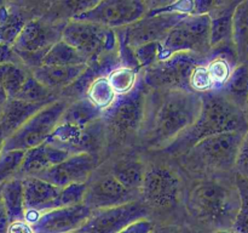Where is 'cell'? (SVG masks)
Here are the masks:
<instances>
[{
  "label": "cell",
  "instance_id": "obj_6",
  "mask_svg": "<svg viewBox=\"0 0 248 233\" xmlns=\"http://www.w3.org/2000/svg\"><path fill=\"white\" fill-rule=\"evenodd\" d=\"M199 65H203L202 55L194 52L173 53L148 67L143 83L155 89L190 90L189 79L194 68Z\"/></svg>",
  "mask_w": 248,
  "mask_h": 233
},
{
  "label": "cell",
  "instance_id": "obj_39",
  "mask_svg": "<svg viewBox=\"0 0 248 233\" xmlns=\"http://www.w3.org/2000/svg\"><path fill=\"white\" fill-rule=\"evenodd\" d=\"M86 188V183H72L61 188L60 208L82 203Z\"/></svg>",
  "mask_w": 248,
  "mask_h": 233
},
{
  "label": "cell",
  "instance_id": "obj_27",
  "mask_svg": "<svg viewBox=\"0 0 248 233\" xmlns=\"http://www.w3.org/2000/svg\"><path fill=\"white\" fill-rule=\"evenodd\" d=\"M29 75L24 69L12 62L0 63V86L10 100L15 99Z\"/></svg>",
  "mask_w": 248,
  "mask_h": 233
},
{
  "label": "cell",
  "instance_id": "obj_11",
  "mask_svg": "<svg viewBox=\"0 0 248 233\" xmlns=\"http://www.w3.org/2000/svg\"><path fill=\"white\" fill-rule=\"evenodd\" d=\"M144 0H99L91 10L73 19L98 23L107 28H121L135 23L148 14Z\"/></svg>",
  "mask_w": 248,
  "mask_h": 233
},
{
  "label": "cell",
  "instance_id": "obj_12",
  "mask_svg": "<svg viewBox=\"0 0 248 233\" xmlns=\"http://www.w3.org/2000/svg\"><path fill=\"white\" fill-rule=\"evenodd\" d=\"M149 217V209L138 199L123 205L93 210L77 233H118L140 218Z\"/></svg>",
  "mask_w": 248,
  "mask_h": 233
},
{
  "label": "cell",
  "instance_id": "obj_33",
  "mask_svg": "<svg viewBox=\"0 0 248 233\" xmlns=\"http://www.w3.org/2000/svg\"><path fill=\"white\" fill-rule=\"evenodd\" d=\"M237 193L240 206L232 230L236 233H248V183L241 175L237 177Z\"/></svg>",
  "mask_w": 248,
  "mask_h": 233
},
{
  "label": "cell",
  "instance_id": "obj_38",
  "mask_svg": "<svg viewBox=\"0 0 248 233\" xmlns=\"http://www.w3.org/2000/svg\"><path fill=\"white\" fill-rule=\"evenodd\" d=\"M189 85H190L191 91L196 92V94H203V92L215 90V85L211 79L207 66L199 65L198 67L194 68L190 79H189Z\"/></svg>",
  "mask_w": 248,
  "mask_h": 233
},
{
  "label": "cell",
  "instance_id": "obj_49",
  "mask_svg": "<svg viewBox=\"0 0 248 233\" xmlns=\"http://www.w3.org/2000/svg\"><path fill=\"white\" fill-rule=\"evenodd\" d=\"M227 1V0H215V4L216 5H220V4H223V2H225Z\"/></svg>",
  "mask_w": 248,
  "mask_h": 233
},
{
  "label": "cell",
  "instance_id": "obj_40",
  "mask_svg": "<svg viewBox=\"0 0 248 233\" xmlns=\"http://www.w3.org/2000/svg\"><path fill=\"white\" fill-rule=\"evenodd\" d=\"M150 233H201L196 226L188 223H155Z\"/></svg>",
  "mask_w": 248,
  "mask_h": 233
},
{
  "label": "cell",
  "instance_id": "obj_28",
  "mask_svg": "<svg viewBox=\"0 0 248 233\" xmlns=\"http://www.w3.org/2000/svg\"><path fill=\"white\" fill-rule=\"evenodd\" d=\"M85 94H86L87 100L102 112L106 111L118 96L107 77H99L94 79L89 85Z\"/></svg>",
  "mask_w": 248,
  "mask_h": 233
},
{
  "label": "cell",
  "instance_id": "obj_4",
  "mask_svg": "<svg viewBox=\"0 0 248 233\" xmlns=\"http://www.w3.org/2000/svg\"><path fill=\"white\" fill-rule=\"evenodd\" d=\"M102 116V111L92 104L89 100H79L64 109L57 128L48 138L64 150H77L78 148L87 145L91 138L89 128Z\"/></svg>",
  "mask_w": 248,
  "mask_h": 233
},
{
  "label": "cell",
  "instance_id": "obj_13",
  "mask_svg": "<svg viewBox=\"0 0 248 233\" xmlns=\"http://www.w3.org/2000/svg\"><path fill=\"white\" fill-rule=\"evenodd\" d=\"M245 133H246L234 131L208 136L199 141L189 150L190 154L195 155V158L208 166L228 169L235 165Z\"/></svg>",
  "mask_w": 248,
  "mask_h": 233
},
{
  "label": "cell",
  "instance_id": "obj_15",
  "mask_svg": "<svg viewBox=\"0 0 248 233\" xmlns=\"http://www.w3.org/2000/svg\"><path fill=\"white\" fill-rule=\"evenodd\" d=\"M92 211L84 203L61 206L41 213L31 225L34 233H77Z\"/></svg>",
  "mask_w": 248,
  "mask_h": 233
},
{
  "label": "cell",
  "instance_id": "obj_26",
  "mask_svg": "<svg viewBox=\"0 0 248 233\" xmlns=\"http://www.w3.org/2000/svg\"><path fill=\"white\" fill-rule=\"evenodd\" d=\"M87 58L65 41L53 44L41 58L40 66H78L86 65Z\"/></svg>",
  "mask_w": 248,
  "mask_h": 233
},
{
  "label": "cell",
  "instance_id": "obj_16",
  "mask_svg": "<svg viewBox=\"0 0 248 233\" xmlns=\"http://www.w3.org/2000/svg\"><path fill=\"white\" fill-rule=\"evenodd\" d=\"M97 165V159L89 152L70 154L67 159L45 170L36 177L63 188L72 183H85Z\"/></svg>",
  "mask_w": 248,
  "mask_h": 233
},
{
  "label": "cell",
  "instance_id": "obj_23",
  "mask_svg": "<svg viewBox=\"0 0 248 233\" xmlns=\"http://www.w3.org/2000/svg\"><path fill=\"white\" fill-rule=\"evenodd\" d=\"M218 91L241 111L246 112L248 106V66L241 65L234 68L227 83Z\"/></svg>",
  "mask_w": 248,
  "mask_h": 233
},
{
  "label": "cell",
  "instance_id": "obj_14",
  "mask_svg": "<svg viewBox=\"0 0 248 233\" xmlns=\"http://www.w3.org/2000/svg\"><path fill=\"white\" fill-rule=\"evenodd\" d=\"M184 15L181 14H159L138 19L135 23L125 27L120 33V45L133 49L153 41L161 43L170 31L181 21Z\"/></svg>",
  "mask_w": 248,
  "mask_h": 233
},
{
  "label": "cell",
  "instance_id": "obj_24",
  "mask_svg": "<svg viewBox=\"0 0 248 233\" xmlns=\"http://www.w3.org/2000/svg\"><path fill=\"white\" fill-rule=\"evenodd\" d=\"M1 198L4 203L9 222L24 220L26 205H24L23 181L19 177H14L1 186Z\"/></svg>",
  "mask_w": 248,
  "mask_h": 233
},
{
  "label": "cell",
  "instance_id": "obj_35",
  "mask_svg": "<svg viewBox=\"0 0 248 233\" xmlns=\"http://www.w3.org/2000/svg\"><path fill=\"white\" fill-rule=\"evenodd\" d=\"M51 90L46 89L44 85H41L40 83L36 79H34V77H31L27 79V82L24 83L23 86L21 87V90L18 91V94L16 95V97L12 100H21V101L26 102H33V103H39V102H47V99L51 96Z\"/></svg>",
  "mask_w": 248,
  "mask_h": 233
},
{
  "label": "cell",
  "instance_id": "obj_9",
  "mask_svg": "<svg viewBox=\"0 0 248 233\" xmlns=\"http://www.w3.org/2000/svg\"><path fill=\"white\" fill-rule=\"evenodd\" d=\"M65 108L67 106L63 101L46 104L5 140L2 150H27L48 141Z\"/></svg>",
  "mask_w": 248,
  "mask_h": 233
},
{
  "label": "cell",
  "instance_id": "obj_10",
  "mask_svg": "<svg viewBox=\"0 0 248 233\" xmlns=\"http://www.w3.org/2000/svg\"><path fill=\"white\" fill-rule=\"evenodd\" d=\"M140 192V200L147 205L149 213L152 210H169L178 204L181 183L171 170L164 166H153L145 170Z\"/></svg>",
  "mask_w": 248,
  "mask_h": 233
},
{
  "label": "cell",
  "instance_id": "obj_7",
  "mask_svg": "<svg viewBox=\"0 0 248 233\" xmlns=\"http://www.w3.org/2000/svg\"><path fill=\"white\" fill-rule=\"evenodd\" d=\"M62 40L85 56L87 62L113 52L118 43L113 29L79 19H73L64 27Z\"/></svg>",
  "mask_w": 248,
  "mask_h": 233
},
{
  "label": "cell",
  "instance_id": "obj_19",
  "mask_svg": "<svg viewBox=\"0 0 248 233\" xmlns=\"http://www.w3.org/2000/svg\"><path fill=\"white\" fill-rule=\"evenodd\" d=\"M23 181L24 205L27 211L41 213L60 208L61 188L36 176L22 179Z\"/></svg>",
  "mask_w": 248,
  "mask_h": 233
},
{
  "label": "cell",
  "instance_id": "obj_1",
  "mask_svg": "<svg viewBox=\"0 0 248 233\" xmlns=\"http://www.w3.org/2000/svg\"><path fill=\"white\" fill-rule=\"evenodd\" d=\"M153 112L144 118L145 137L152 147L170 145L195 123L201 95L190 90H162L155 95Z\"/></svg>",
  "mask_w": 248,
  "mask_h": 233
},
{
  "label": "cell",
  "instance_id": "obj_30",
  "mask_svg": "<svg viewBox=\"0 0 248 233\" xmlns=\"http://www.w3.org/2000/svg\"><path fill=\"white\" fill-rule=\"evenodd\" d=\"M232 38L239 50L244 51L248 45V0L237 5L232 12Z\"/></svg>",
  "mask_w": 248,
  "mask_h": 233
},
{
  "label": "cell",
  "instance_id": "obj_34",
  "mask_svg": "<svg viewBox=\"0 0 248 233\" xmlns=\"http://www.w3.org/2000/svg\"><path fill=\"white\" fill-rule=\"evenodd\" d=\"M232 36V12H225L216 18H211V48L219 45Z\"/></svg>",
  "mask_w": 248,
  "mask_h": 233
},
{
  "label": "cell",
  "instance_id": "obj_50",
  "mask_svg": "<svg viewBox=\"0 0 248 233\" xmlns=\"http://www.w3.org/2000/svg\"><path fill=\"white\" fill-rule=\"evenodd\" d=\"M246 113H247V116H248V106H247V109H246Z\"/></svg>",
  "mask_w": 248,
  "mask_h": 233
},
{
  "label": "cell",
  "instance_id": "obj_43",
  "mask_svg": "<svg viewBox=\"0 0 248 233\" xmlns=\"http://www.w3.org/2000/svg\"><path fill=\"white\" fill-rule=\"evenodd\" d=\"M64 1L65 5L69 9L75 11L74 16H77V15H80L82 12H86L89 10H91L94 5L98 4L99 0H64Z\"/></svg>",
  "mask_w": 248,
  "mask_h": 233
},
{
  "label": "cell",
  "instance_id": "obj_42",
  "mask_svg": "<svg viewBox=\"0 0 248 233\" xmlns=\"http://www.w3.org/2000/svg\"><path fill=\"white\" fill-rule=\"evenodd\" d=\"M155 223L150 218H140L118 233H150Z\"/></svg>",
  "mask_w": 248,
  "mask_h": 233
},
{
  "label": "cell",
  "instance_id": "obj_8",
  "mask_svg": "<svg viewBox=\"0 0 248 233\" xmlns=\"http://www.w3.org/2000/svg\"><path fill=\"white\" fill-rule=\"evenodd\" d=\"M144 85L142 80L131 91L118 95L115 101L102 112L104 123L120 137L135 133L143 125L147 103Z\"/></svg>",
  "mask_w": 248,
  "mask_h": 233
},
{
  "label": "cell",
  "instance_id": "obj_21",
  "mask_svg": "<svg viewBox=\"0 0 248 233\" xmlns=\"http://www.w3.org/2000/svg\"><path fill=\"white\" fill-rule=\"evenodd\" d=\"M87 65V63H86ZM86 65L78 66H39L34 70V79L48 90L69 87L86 68Z\"/></svg>",
  "mask_w": 248,
  "mask_h": 233
},
{
  "label": "cell",
  "instance_id": "obj_44",
  "mask_svg": "<svg viewBox=\"0 0 248 233\" xmlns=\"http://www.w3.org/2000/svg\"><path fill=\"white\" fill-rule=\"evenodd\" d=\"M7 233H34L31 225L26 220H16L9 223Z\"/></svg>",
  "mask_w": 248,
  "mask_h": 233
},
{
  "label": "cell",
  "instance_id": "obj_37",
  "mask_svg": "<svg viewBox=\"0 0 248 233\" xmlns=\"http://www.w3.org/2000/svg\"><path fill=\"white\" fill-rule=\"evenodd\" d=\"M161 43L159 41H153V43L143 44L138 48L133 49V56L138 63L140 68H148L155 62L160 60L161 56Z\"/></svg>",
  "mask_w": 248,
  "mask_h": 233
},
{
  "label": "cell",
  "instance_id": "obj_36",
  "mask_svg": "<svg viewBox=\"0 0 248 233\" xmlns=\"http://www.w3.org/2000/svg\"><path fill=\"white\" fill-rule=\"evenodd\" d=\"M206 66H207L211 79L215 85V90H219L227 83L228 78L230 77L232 72L229 60L224 56H218V57L212 58Z\"/></svg>",
  "mask_w": 248,
  "mask_h": 233
},
{
  "label": "cell",
  "instance_id": "obj_18",
  "mask_svg": "<svg viewBox=\"0 0 248 233\" xmlns=\"http://www.w3.org/2000/svg\"><path fill=\"white\" fill-rule=\"evenodd\" d=\"M70 154L72 153L69 150L46 141L36 147L29 148L26 150L17 175H23L24 177L38 176L45 170L67 159Z\"/></svg>",
  "mask_w": 248,
  "mask_h": 233
},
{
  "label": "cell",
  "instance_id": "obj_17",
  "mask_svg": "<svg viewBox=\"0 0 248 233\" xmlns=\"http://www.w3.org/2000/svg\"><path fill=\"white\" fill-rule=\"evenodd\" d=\"M138 200L135 191L125 188L123 184L111 175L97 180L96 182L87 186L82 203L91 210L111 208L123 205L130 201Z\"/></svg>",
  "mask_w": 248,
  "mask_h": 233
},
{
  "label": "cell",
  "instance_id": "obj_47",
  "mask_svg": "<svg viewBox=\"0 0 248 233\" xmlns=\"http://www.w3.org/2000/svg\"><path fill=\"white\" fill-rule=\"evenodd\" d=\"M5 140H6V137H5V135H4V133H2L1 129H0V154H1L2 150H4Z\"/></svg>",
  "mask_w": 248,
  "mask_h": 233
},
{
  "label": "cell",
  "instance_id": "obj_2",
  "mask_svg": "<svg viewBox=\"0 0 248 233\" xmlns=\"http://www.w3.org/2000/svg\"><path fill=\"white\" fill-rule=\"evenodd\" d=\"M201 95V108L195 123L169 145L170 152L190 150L208 136L248 130V120L244 111L235 106L218 90Z\"/></svg>",
  "mask_w": 248,
  "mask_h": 233
},
{
  "label": "cell",
  "instance_id": "obj_32",
  "mask_svg": "<svg viewBox=\"0 0 248 233\" xmlns=\"http://www.w3.org/2000/svg\"><path fill=\"white\" fill-rule=\"evenodd\" d=\"M26 150H2L0 154V186L18 174Z\"/></svg>",
  "mask_w": 248,
  "mask_h": 233
},
{
  "label": "cell",
  "instance_id": "obj_46",
  "mask_svg": "<svg viewBox=\"0 0 248 233\" xmlns=\"http://www.w3.org/2000/svg\"><path fill=\"white\" fill-rule=\"evenodd\" d=\"M2 216H6V213H5L4 203H2V198H1V186H0V217H2Z\"/></svg>",
  "mask_w": 248,
  "mask_h": 233
},
{
  "label": "cell",
  "instance_id": "obj_31",
  "mask_svg": "<svg viewBox=\"0 0 248 233\" xmlns=\"http://www.w3.org/2000/svg\"><path fill=\"white\" fill-rule=\"evenodd\" d=\"M107 78L115 94L124 95L131 91L137 84V70L125 66H118L107 75Z\"/></svg>",
  "mask_w": 248,
  "mask_h": 233
},
{
  "label": "cell",
  "instance_id": "obj_45",
  "mask_svg": "<svg viewBox=\"0 0 248 233\" xmlns=\"http://www.w3.org/2000/svg\"><path fill=\"white\" fill-rule=\"evenodd\" d=\"M174 1H176V0H144L148 10H154L160 9V7L169 6V5L173 4Z\"/></svg>",
  "mask_w": 248,
  "mask_h": 233
},
{
  "label": "cell",
  "instance_id": "obj_48",
  "mask_svg": "<svg viewBox=\"0 0 248 233\" xmlns=\"http://www.w3.org/2000/svg\"><path fill=\"white\" fill-rule=\"evenodd\" d=\"M211 233H236V232H234L232 230H217V231H213V232Z\"/></svg>",
  "mask_w": 248,
  "mask_h": 233
},
{
  "label": "cell",
  "instance_id": "obj_20",
  "mask_svg": "<svg viewBox=\"0 0 248 233\" xmlns=\"http://www.w3.org/2000/svg\"><path fill=\"white\" fill-rule=\"evenodd\" d=\"M53 44L55 43H53V34L51 29L39 21H29L24 24L11 48L22 56L41 52V51L46 52Z\"/></svg>",
  "mask_w": 248,
  "mask_h": 233
},
{
  "label": "cell",
  "instance_id": "obj_22",
  "mask_svg": "<svg viewBox=\"0 0 248 233\" xmlns=\"http://www.w3.org/2000/svg\"><path fill=\"white\" fill-rule=\"evenodd\" d=\"M46 104L47 102L33 103V102H26L21 100H10L5 107L1 123H0V129L5 137L7 138L11 136L17 129L21 128L29 118L38 113Z\"/></svg>",
  "mask_w": 248,
  "mask_h": 233
},
{
  "label": "cell",
  "instance_id": "obj_29",
  "mask_svg": "<svg viewBox=\"0 0 248 233\" xmlns=\"http://www.w3.org/2000/svg\"><path fill=\"white\" fill-rule=\"evenodd\" d=\"M26 22L16 12L7 11L5 7L0 10V45L12 46Z\"/></svg>",
  "mask_w": 248,
  "mask_h": 233
},
{
  "label": "cell",
  "instance_id": "obj_41",
  "mask_svg": "<svg viewBox=\"0 0 248 233\" xmlns=\"http://www.w3.org/2000/svg\"><path fill=\"white\" fill-rule=\"evenodd\" d=\"M235 165L239 169L241 176H244L245 179H248V130L245 133L244 138H242Z\"/></svg>",
  "mask_w": 248,
  "mask_h": 233
},
{
  "label": "cell",
  "instance_id": "obj_25",
  "mask_svg": "<svg viewBox=\"0 0 248 233\" xmlns=\"http://www.w3.org/2000/svg\"><path fill=\"white\" fill-rule=\"evenodd\" d=\"M145 166L138 160H121L113 167L111 176L130 191H140L145 174Z\"/></svg>",
  "mask_w": 248,
  "mask_h": 233
},
{
  "label": "cell",
  "instance_id": "obj_3",
  "mask_svg": "<svg viewBox=\"0 0 248 233\" xmlns=\"http://www.w3.org/2000/svg\"><path fill=\"white\" fill-rule=\"evenodd\" d=\"M239 206V193L215 182L196 186L186 200L188 215L212 232L232 230Z\"/></svg>",
  "mask_w": 248,
  "mask_h": 233
},
{
  "label": "cell",
  "instance_id": "obj_5",
  "mask_svg": "<svg viewBox=\"0 0 248 233\" xmlns=\"http://www.w3.org/2000/svg\"><path fill=\"white\" fill-rule=\"evenodd\" d=\"M211 16H186L167 33L161 41L160 60L177 52H194L203 55L211 49Z\"/></svg>",
  "mask_w": 248,
  "mask_h": 233
}]
</instances>
